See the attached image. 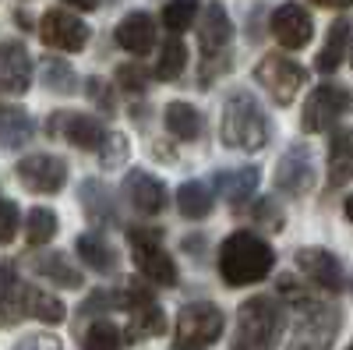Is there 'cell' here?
I'll list each match as a JSON object with an SVG mask.
<instances>
[{"label": "cell", "instance_id": "cell-6", "mask_svg": "<svg viewBox=\"0 0 353 350\" xmlns=\"http://www.w3.org/2000/svg\"><path fill=\"white\" fill-rule=\"evenodd\" d=\"M254 81L272 96V103L290 106L293 99H297V93L304 89L307 71H304L297 61L283 57V53H269V57H261V61H258V68H254Z\"/></svg>", "mask_w": 353, "mask_h": 350}, {"label": "cell", "instance_id": "cell-1", "mask_svg": "<svg viewBox=\"0 0 353 350\" xmlns=\"http://www.w3.org/2000/svg\"><path fill=\"white\" fill-rule=\"evenodd\" d=\"M272 266H276V251L254 230H233L219 244V276L226 280V286L258 283L272 273Z\"/></svg>", "mask_w": 353, "mask_h": 350}, {"label": "cell", "instance_id": "cell-3", "mask_svg": "<svg viewBox=\"0 0 353 350\" xmlns=\"http://www.w3.org/2000/svg\"><path fill=\"white\" fill-rule=\"evenodd\" d=\"M286 326V311L276 298H251L241 304L237 311V340H233V350H272L283 336Z\"/></svg>", "mask_w": 353, "mask_h": 350}, {"label": "cell", "instance_id": "cell-38", "mask_svg": "<svg viewBox=\"0 0 353 350\" xmlns=\"http://www.w3.org/2000/svg\"><path fill=\"white\" fill-rule=\"evenodd\" d=\"M85 93H88V99H92L103 113H113L117 110V96H113V89H110L103 78H88L85 81Z\"/></svg>", "mask_w": 353, "mask_h": 350}, {"label": "cell", "instance_id": "cell-36", "mask_svg": "<svg viewBox=\"0 0 353 350\" xmlns=\"http://www.w3.org/2000/svg\"><path fill=\"white\" fill-rule=\"evenodd\" d=\"M201 8V0H170V4L163 8V25L170 28V32H184V28L194 21Z\"/></svg>", "mask_w": 353, "mask_h": 350}, {"label": "cell", "instance_id": "cell-35", "mask_svg": "<svg viewBox=\"0 0 353 350\" xmlns=\"http://www.w3.org/2000/svg\"><path fill=\"white\" fill-rule=\"evenodd\" d=\"M131 156V145L121 131H106L103 142H99V166L103 170H121Z\"/></svg>", "mask_w": 353, "mask_h": 350}, {"label": "cell", "instance_id": "cell-13", "mask_svg": "<svg viewBox=\"0 0 353 350\" xmlns=\"http://www.w3.org/2000/svg\"><path fill=\"white\" fill-rule=\"evenodd\" d=\"M297 269L321 290H329V294H339L346 286V273L339 266V258L329 251V248H301L297 251Z\"/></svg>", "mask_w": 353, "mask_h": 350}, {"label": "cell", "instance_id": "cell-22", "mask_svg": "<svg viewBox=\"0 0 353 350\" xmlns=\"http://www.w3.org/2000/svg\"><path fill=\"white\" fill-rule=\"evenodd\" d=\"M163 124H166V131H170L173 138H181V142H194V138H201V131H205L201 110L191 106V103H184V99L166 103V110H163Z\"/></svg>", "mask_w": 353, "mask_h": 350}, {"label": "cell", "instance_id": "cell-31", "mask_svg": "<svg viewBox=\"0 0 353 350\" xmlns=\"http://www.w3.org/2000/svg\"><path fill=\"white\" fill-rule=\"evenodd\" d=\"M43 85L57 96H71L78 89V75L68 61H61V57H46L43 61Z\"/></svg>", "mask_w": 353, "mask_h": 350}, {"label": "cell", "instance_id": "cell-40", "mask_svg": "<svg viewBox=\"0 0 353 350\" xmlns=\"http://www.w3.org/2000/svg\"><path fill=\"white\" fill-rule=\"evenodd\" d=\"M14 233H18V206L0 198V244L14 241Z\"/></svg>", "mask_w": 353, "mask_h": 350}, {"label": "cell", "instance_id": "cell-18", "mask_svg": "<svg viewBox=\"0 0 353 350\" xmlns=\"http://www.w3.org/2000/svg\"><path fill=\"white\" fill-rule=\"evenodd\" d=\"M230 39H233V21H230L226 8L219 4V0L205 4L201 21H198V43H201V50L212 57V53L226 50V46H230Z\"/></svg>", "mask_w": 353, "mask_h": 350}, {"label": "cell", "instance_id": "cell-16", "mask_svg": "<svg viewBox=\"0 0 353 350\" xmlns=\"http://www.w3.org/2000/svg\"><path fill=\"white\" fill-rule=\"evenodd\" d=\"M32 85V57H28L25 43L8 39L0 43V89L4 93H28Z\"/></svg>", "mask_w": 353, "mask_h": 350}, {"label": "cell", "instance_id": "cell-25", "mask_svg": "<svg viewBox=\"0 0 353 350\" xmlns=\"http://www.w3.org/2000/svg\"><path fill=\"white\" fill-rule=\"evenodd\" d=\"M346 50H350V21H346V18H336V21L329 25L325 46H321L314 68H318L321 75H332V71L346 61Z\"/></svg>", "mask_w": 353, "mask_h": 350}, {"label": "cell", "instance_id": "cell-14", "mask_svg": "<svg viewBox=\"0 0 353 350\" xmlns=\"http://www.w3.org/2000/svg\"><path fill=\"white\" fill-rule=\"evenodd\" d=\"M272 36L279 39V46L286 50H304L314 36V21H311V11H304L301 4H283L272 11Z\"/></svg>", "mask_w": 353, "mask_h": 350}, {"label": "cell", "instance_id": "cell-9", "mask_svg": "<svg viewBox=\"0 0 353 350\" xmlns=\"http://www.w3.org/2000/svg\"><path fill=\"white\" fill-rule=\"evenodd\" d=\"M14 173H18L21 188L32 191V195H57L68 184V163L61 156H50V153L25 156Z\"/></svg>", "mask_w": 353, "mask_h": 350}, {"label": "cell", "instance_id": "cell-30", "mask_svg": "<svg viewBox=\"0 0 353 350\" xmlns=\"http://www.w3.org/2000/svg\"><path fill=\"white\" fill-rule=\"evenodd\" d=\"M188 68V46L176 39V36H170L163 46H159V61H156V78L159 81H173V78H181V71Z\"/></svg>", "mask_w": 353, "mask_h": 350}, {"label": "cell", "instance_id": "cell-26", "mask_svg": "<svg viewBox=\"0 0 353 350\" xmlns=\"http://www.w3.org/2000/svg\"><path fill=\"white\" fill-rule=\"evenodd\" d=\"M36 124L32 117H28V110L21 106H0V145L4 149H21V145L32 138Z\"/></svg>", "mask_w": 353, "mask_h": 350}, {"label": "cell", "instance_id": "cell-44", "mask_svg": "<svg viewBox=\"0 0 353 350\" xmlns=\"http://www.w3.org/2000/svg\"><path fill=\"white\" fill-rule=\"evenodd\" d=\"M14 21H21V28H28V14L25 11H14Z\"/></svg>", "mask_w": 353, "mask_h": 350}, {"label": "cell", "instance_id": "cell-27", "mask_svg": "<svg viewBox=\"0 0 353 350\" xmlns=\"http://www.w3.org/2000/svg\"><path fill=\"white\" fill-rule=\"evenodd\" d=\"M258 166H244V170H223V173H216V191L223 195V198H230L233 206H241V202H248L251 195H254V188H258Z\"/></svg>", "mask_w": 353, "mask_h": 350}, {"label": "cell", "instance_id": "cell-29", "mask_svg": "<svg viewBox=\"0 0 353 350\" xmlns=\"http://www.w3.org/2000/svg\"><path fill=\"white\" fill-rule=\"evenodd\" d=\"M212 206H216V198H212L209 184H201V181H188L176 191V209H181L184 220H205L212 213Z\"/></svg>", "mask_w": 353, "mask_h": 350}, {"label": "cell", "instance_id": "cell-32", "mask_svg": "<svg viewBox=\"0 0 353 350\" xmlns=\"http://www.w3.org/2000/svg\"><path fill=\"white\" fill-rule=\"evenodd\" d=\"M57 230H61V220H57V213L53 209H32L28 213V220H25V237H28V244H50L53 237H57Z\"/></svg>", "mask_w": 353, "mask_h": 350}, {"label": "cell", "instance_id": "cell-7", "mask_svg": "<svg viewBox=\"0 0 353 350\" xmlns=\"http://www.w3.org/2000/svg\"><path fill=\"white\" fill-rule=\"evenodd\" d=\"M336 333H339V315L332 308L311 304V308L301 311V322L293 326L286 350H329Z\"/></svg>", "mask_w": 353, "mask_h": 350}, {"label": "cell", "instance_id": "cell-24", "mask_svg": "<svg viewBox=\"0 0 353 350\" xmlns=\"http://www.w3.org/2000/svg\"><path fill=\"white\" fill-rule=\"evenodd\" d=\"M32 269L39 273V276H46L50 283H57V286H68V290H78L85 280H81V273L71 266V258L64 255V251H46V255H32Z\"/></svg>", "mask_w": 353, "mask_h": 350}, {"label": "cell", "instance_id": "cell-2", "mask_svg": "<svg viewBox=\"0 0 353 350\" xmlns=\"http://www.w3.org/2000/svg\"><path fill=\"white\" fill-rule=\"evenodd\" d=\"M223 145L230 149H244V153H258L269 142V117H265L261 103L251 93H233L223 106Z\"/></svg>", "mask_w": 353, "mask_h": 350}, {"label": "cell", "instance_id": "cell-41", "mask_svg": "<svg viewBox=\"0 0 353 350\" xmlns=\"http://www.w3.org/2000/svg\"><path fill=\"white\" fill-rule=\"evenodd\" d=\"M11 350H64V343L57 340V336H46V333H28Z\"/></svg>", "mask_w": 353, "mask_h": 350}, {"label": "cell", "instance_id": "cell-34", "mask_svg": "<svg viewBox=\"0 0 353 350\" xmlns=\"http://www.w3.org/2000/svg\"><path fill=\"white\" fill-rule=\"evenodd\" d=\"M329 184L332 188H339V184H346L350 181V131L343 128V131H336V138H332V149H329Z\"/></svg>", "mask_w": 353, "mask_h": 350}, {"label": "cell", "instance_id": "cell-39", "mask_svg": "<svg viewBox=\"0 0 353 350\" xmlns=\"http://www.w3.org/2000/svg\"><path fill=\"white\" fill-rule=\"evenodd\" d=\"M254 220H258V223H265L272 233H276V230H283V223H286L283 209L276 206L272 198H261V202H258V206H254Z\"/></svg>", "mask_w": 353, "mask_h": 350}, {"label": "cell", "instance_id": "cell-10", "mask_svg": "<svg viewBox=\"0 0 353 350\" xmlns=\"http://www.w3.org/2000/svg\"><path fill=\"white\" fill-rule=\"evenodd\" d=\"M314 156L307 145H290L283 159L276 163V188L290 198H304L314 188Z\"/></svg>", "mask_w": 353, "mask_h": 350}, {"label": "cell", "instance_id": "cell-21", "mask_svg": "<svg viewBox=\"0 0 353 350\" xmlns=\"http://www.w3.org/2000/svg\"><path fill=\"white\" fill-rule=\"evenodd\" d=\"M74 248H78V258L96 273H117V266H121V255H117V248L103 237L99 230L81 233V237L74 241Z\"/></svg>", "mask_w": 353, "mask_h": 350}, {"label": "cell", "instance_id": "cell-33", "mask_svg": "<svg viewBox=\"0 0 353 350\" xmlns=\"http://www.w3.org/2000/svg\"><path fill=\"white\" fill-rule=\"evenodd\" d=\"M124 347V336L117 329L110 318H99L85 329V340H81V350H121Z\"/></svg>", "mask_w": 353, "mask_h": 350}, {"label": "cell", "instance_id": "cell-28", "mask_svg": "<svg viewBox=\"0 0 353 350\" xmlns=\"http://www.w3.org/2000/svg\"><path fill=\"white\" fill-rule=\"evenodd\" d=\"M21 280H18V269L11 262H0V322H14L21 318Z\"/></svg>", "mask_w": 353, "mask_h": 350}, {"label": "cell", "instance_id": "cell-12", "mask_svg": "<svg viewBox=\"0 0 353 350\" xmlns=\"http://www.w3.org/2000/svg\"><path fill=\"white\" fill-rule=\"evenodd\" d=\"M46 131L50 135H64L74 149H85V153L88 149H99V142L106 135L99 117H92V113H68V110H57Z\"/></svg>", "mask_w": 353, "mask_h": 350}, {"label": "cell", "instance_id": "cell-19", "mask_svg": "<svg viewBox=\"0 0 353 350\" xmlns=\"http://www.w3.org/2000/svg\"><path fill=\"white\" fill-rule=\"evenodd\" d=\"M163 329H166V318H163L159 301L156 298H145V301H138V304L128 308V333H121V336H128L131 343H141V340L163 336Z\"/></svg>", "mask_w": 353, "mask_h": 350}, {"label": "cell", "instance_id": "cell-42", "mask_svg": "<svg viewBox=\"0 0 353 350\" xmlns=\"http://www.w3.org/2000/svg\"><path fill=\"white\" fill-rule=\"evenodd\" d=\"M64 4H71V8H78V11H96L99 0H64Z\"/></svg>", "mask_w": 353, "mask_h": 350}, {"label": "cell", "instance_id": "cell-15", "mask_svg": "<svg viewBox=\"0 0 353 350\" xmlns=\"http://www.w3.org/2000/svg\"><path fill=\"white\" fill-rule=\"evenodd\" d=\"M124 195L131 202V209L141 216H159L166 209V184L152 177L149 170H131L124 177Z\"/></svg>", "mask_w": 353, "mask_h": 350}, {"label": "cell", "instance_id": "cell-17", "mask_svg": "<svg viewBox=\"0 0 353 350\" xmlns=\"http://www.w3.org/2000/svg\"><path fill=\"white\" fill-rule=\"evenodd\" d=\"M117 43H121V50H128L134 57L152 53V46H156V21H152V14H145V11L124 14L121 25H117Z\"/></svg>", "mask_w": 353, "mask_h": 350}, {"label": "cell", "instance_id": "cell-11", "mask_svg": "<svg viewBox=\"0 0 353 350\" xmlns=\"http://www.w3.org/2000/svg\"><path fill=\"white\" fill-rule=\"evenodd\" d=\"M39 39L50 50H64V53H78L88 43V25L81 18H74L71 11H46L39 21Z\"/></svg>", "mask_w": 353, "mask_h": 350}, {"label": "cell", "instance_id": "cell-37", "mask_svg": "<svg viewBox=\"0 0 353 350\" xmlns=\"http://www.w3.org/2000/svg\"><path fill=\"white\" fill-rule=\"evenodd\" d=\"M117 81H121V89L128 96H141L145 85H149V71H145L141 64H121L117 68Z\"/></svg>", "mask_w": 353, "mask_h": 350}, {"label": "cell", "instance_id": "cell-23", "mask_svg": "<svg viewBox=\"0 0 353 350\" xmlns=\"http://www.w3.org/2000/svg\"><path fill=\"white\" fill-rule=\"evenodd\" d=\"M21 315H32L46 326H61L68 318V308L57 294H46L39 286H21Z\"/></svg>", "mask_w": 353, "mask_h": 350}, {"label": "cell", "instance_id": "cell-4", "mask_svg": "<svg viewBox=\"0 0 353 350\" xmlns=\"http://www.w3.org/2000/svg\"><path fill=\"white\" fill-rule=\"evenodd\" d=\"M128 241L134 251L138 273L156 286H176V262L163 251V230L156 226H131Z\"/></svg>", "mask_w": 353, "mask_h": 350}, {"label": "cell", "instance_id": "cell-8", "mask_svg": "<svg viewBox=\"0 0 353 350\" xmlns=\"http://www.w3.org/2000/svg\"><path fill=\"white\" fill-rule=\"evenodd\" d=\"M350 106V96L343 85H318V89L307 96L304 110H301V128L307 135H318V131H329L339 117L346 113Z\"/></svg>", "mask_w": 353, "mask_h": 350}, {"label": "cell", "instance_id": "cell-43", "mask_svg": "<svg viewBox=\"0 0 353 350\" xmlns=\"http://www.w3.org/2000/svg\"><path fill=\"white\" fill-rule=\"evenodd\" d=\"M314 4H321V8H346L350 0H314Z\"/></svg>", "mask_w": 353, "mask_h": 350}, {"label": "cell", "instance_id": "cell-20", "mask_svg": "<svg viewBox=\"0 0 353 350\" xmlns=\"http://www.w3.org/2000/svg\"><path fill=\"white\" fill-rule=\"evenodd\" d=\"M81 209L88 216L92 226H117V202H113V191L103 184V181H85L81 184Z\"/></svg>", "mask_w": 353, "mask_h": 350}, {"label": "cell", "instance_id": "cell-5", "mask_svg": "<svg viewBox=\"0 0 353 350\" xmlns=\"http://www.w3.org/2000/svg\"><path fill=\"white\" fill-rule=\"evenodd\" d=\"M223 329H226V318L219 304L209 301L184 304L181 315H176V350H205L223 336Z\"/></svg>", "mask_w": 353, "mask_h": 350}]
</instances>
